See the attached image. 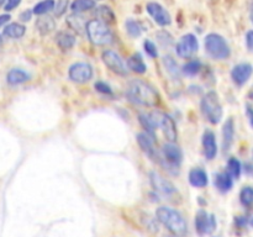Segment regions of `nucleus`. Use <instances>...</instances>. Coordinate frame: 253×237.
<instances>
[{
  "instance_id": "f704fd0d",
  "label": "nucleus",
  "mask_w": 253,
  "mask_h": 237,
  "mask_svg": "<svg viewBox=\"0 0 253 237\" xmlns=\"http://www.w3.org/2000/svg\"><path fill=\"white\" fill-rule=\"evenodd\" d=\"M156 36H157L158 43H160L162 47H165V48H168V47H170L173 43H174V41H173V37L170 36L169 32L165 31V30H163V31L157 32V35H156Z\"/></svg>"
},
{
  "instance_id": "7c9ffc66",
  "label": "nucleus",
  "mask_w": 253,
  "mask_h": 237,
  "mask_svg": "<svg viewBox=\"0 0 253 237\" xmlns=\"http://www.w3.org/2000/svg\"><path fill=\"white\" fill-rule=\"evenodd\" d=\"M163 64H165L168 74H170V76H172L174 79H179L180 72L182 71H180L179 67H178V63L172 58V57L166 56L165 58H163Z\"/></svg>"
},
{
  "instance_id": "39448f33",
  "label": "nucleus",
  "mask_w": 253,
  "mask_h": 237,
  "mask_svg": "<svg viewBox=\"0 0 253 237\" xmlns=\"http://www.w3.org/2000/svg\"><path fill=\"white\" fill-rule=\"evenodd\" d=\"M183 160V152L178 145L174 142L165 143L162 148V155H161L160 164L165 167L168 172H172L173 174L178 173L179 165Z\"/></svg>"
},
{
  "instance_id": "79ce46f5",
  "label": "nucleus",
  "mask_w": 253,
  "mask_h": 237,
  "mask_svg": "<svg viewBox=\"0 0 253 237\" xmlns=\"http://www.w3.org/2000/svg\"><path fill=\"white\" fill-rule=\"evenodd\" d=\"M11 20V16H10L9 14H1L0 15V27L5 26V25L7 24V22Z\"/></svg>"
},
{
  "instance_id": "1a4fd4ad",
  "label": "nucleus",
  "mask_w": 253,
  "mask_h": 237,
  "mask_svg": "<svg viewBox=\"0 0 253 237\" xmlns=\"http://www.w3.org/2000/svg\"><path fill=\"white\" fill-rule=\"evenodd\" d=\"M68 77L74 83H86L93 78V67L86 62H77L69 67Z\"/></svg>"
},
{
  "instance_id": "4468645a",
  "label": "nucleus",
  "mask_w": 253,
  "mask_h": 237,
  "mask_svg": "<svg viewBox=\"0 0 253 237\" xmlns=\"http://www.w3.org/2000/svg\"><path fill=\"white\" fill-rule=\"evenodd\" d=\"M137 143L141 147V150L151 158V159L160 162L161 155L155 147V137L148 135L147 132H140L137 135Z\"/></svg>"
},
{
  "instance_id": "412c9836",
  "label": "nucleus",
  "mask_w": 253,
  "mask_h": 237,
  "mask_svg": "<svg viewBox=\"0 0 253 237\" xmlns=\"http://www.w3.org/2000/svg\"><path fill=\"white\" fill-rule=\"evenodd\" d=\"M30 80V76L25 71L20 68H14L7 72L6 81L10 85H19V84L26 83Z\"/></svg>"
},
{
  "instance_id": "5701e85b",
  "label": "nucleus",
  "mask_w": 253,
  "mask_h": 237,
  "mask_svg": "<svg viewBox=\"0 0 253 237\" xmlns=\"http://www.w3.org/2000/svg\"><path fill=\"white\" fill-rule=\"evenodd\" d=\"M214 183H215V185H216L217 189H219L221 193H227L229 190H231L232 185H234L232 177L227 172L219 173V174H216Z\"/></svg>"
},
{
  "instance_id": "20e7f679",
  "label": "nucleus",
  "mask_w": 253,
  "mask_h": 237,
  "mask_svg": "<svg viewBox=\"0 0 253 237\" xmlns=\"http://www.w3.org/2000/svg\"><path fill=\"white\" fill-rule=\"evenodd\" d=\"M204 46L207 53L214 59H226L231 53L227 41L219 34L207 35L204 40Z\"/></svg>"
},
{
  "instance_id": "f3484780",
  "label": "nucleus",
  "mask_w": 253,
  "mask_h": 237,
  "mask_svg": "<svg viewBox=\"0 0 253 237\" xmlns=\"http://www.w3.org/2000/svg\"><path fill=\"white\" fill-rule=\"evenodd\" d=\"M189 183L194 188H205L209 183L207 172L203 168L195 167L189 172Z\"/></svg>"
},
{
  "instance_id": "9b49d317",
  "label": "nucleus",
  "mask_w": 253,
  "mask_h": 237,
  "mask_svg": "<svg viewBox=\"0 0 253 237\" xmlns=\"http://www.w3.org/2000/svg\"><path fill=\"white\" fill-rule=\"evenodd\" d=\"M146 10H147L148 15L153 19V21L160 25V26L166 27L172 24V16L168 12V10L161 4H158V2L150 1L146 5Z\"/></svg>"
},
{
  "instance_id": "a878e982",
  "label": "nucleus",
  "mask_w": 253,
  "mask_h": 237,
  "mask_svg": "<svg viewBox=\"0 0 253 237\" xmlns=\"http://www.w3.org/2000/svg\"><path fill=\"white\" fill-rule=\"evenodd\" d=\"M95 6V0H74L71 4V10L74 14H79V12L89 11V10L94 9Z\"/></svg>"
},
{
  "instance_id": "f8f14e48",
  "label": "nucleus",
  "mask_w": 253,
  "mask_h": 237,
  "mask_svg": "<svg viewBox=\"0 0 253 237\" xmlns=\"http://www.w3.org/2000/svg\"><path fill=\"white\" fill-rule=\"evenodd\" d=\"M216 227V220H215L214 215H208L207 211L204 210H199L195 216V230L200 236L210 234Z\"/></svg>"
},
{
  "instance_id": "bb28decb",
  "label": "nucleus",
  "mask_w": 253,
  "mask_h": 237,
  "mask_svg": "<svg viewBox=\"0 0 253 237\" xmlns=\"http://www.w3.org/2000/svg\"><path fill=\"white\" fill-rule=\"evenodd\" d=\"M54 4H56L54 0H41V1L35 5L34 9H32V12L35 15H39V16L47 15L48 12L53 11Z\"/></svg>"
},
{
  "instance_id": "e433bc0d",
  "label": "nucleus",
  "mask_w": 253,
  "mask_h": 237,
  "mask_svg": "<svg viewBox=\"0 0 253 237\" xmlns=\"http://www.w3.org/2000/svg\"><path fill=\"white\" fill-rule=\"evenodd\" d=\"M68 4H69L68 0H57V2L54 4V9H53L54 15H56L57 17L62 16V15L67 11Z\"/></svg>"
},
{
  "instance_id": "f257e3e1",
  "label": "nucleus",
  "mask_w": 253,
  "mask_h": 237,
  "mask_svg": "<svg viewBox=\"0 0 253 237\" xmlns=\"http://www.w3.org/2000/svg\"><path fill=\"white\" fill-rule=\"evenodd\" d=\"M126 96L133 104L147 106V108H153L160 101V96H158L156 89L141 79H133L128 83L127 89H126Z\"/></svg>"
},
{
  "instance_id": "09e8293b",
  "label": "nucleus",
  "mask_w": 253,
  "mask_h": 237,
  "mask_svg": "<svg viewBox=\"0 0 253 237\" xmlns=\"http://www.w3.org/2000/svg\"><path fill=\"white\" fill-rule=\"evenodd\" d=\"M252 11H253V4H252Z\"/></svg>"
},
{
  "instance_id": "cd10ccee",
  "label": "nucleus",
  "mask_w": 253,
  "mask_h": 237,
  "mask_svg": "<svg viewBox=\"0 0 253 237\" xmlns=\"http://www.w3.org/2000/svg\"><path fill=\"white\" fill-rule=\"evenodd\" d=\"M138 121H140L141 126L145 128V132H147L148 135H151L155 137L156 128H157V126H156V123L153 122V120H152V118H151L150 114H140V116H138Z\"/></svg>"
},
{
  "instance_id": "9d476101",
  "label": "nucleus",
  "mask_w": 253,
  "mask_h": 237,
  "mask_svg": "<svg viewBox=\"0 0 253 237\" xmlns=\"http://www.w3.org/2000/svg\"><path fill=\"white\" fill-rule=\"evenodd\" d=\"M199 49V42L195 35L187 34L180 37L175 44V52L182 58H190Z\"/></svg>"
},
{
  "instance_id": "b1692460",
  "label": "nucleus",
  "mask_w": 253,
  "mask_h": 237,
  "mask_svg": "<svg viewBox=\"0 0 253 237\" xmlns=\"http://www.w3.org/2000/svg\"><path fill=\"white\" fill-rule=\"evenodd\" d=\"M127 68L137 74H143L147 71V66L143 62L142 56L140 53H135L127 59Z\"/></svg>"
},
{
  "instance_id": "dca6fc26",
  "label": "nucleus",
  "mask_w": 253,
  "mask_h": 237,
  "mask_svg": "<svg viewBox=\"0 0 253 237\" xmlns=\"http://www.w3.org/2000/svg\"><path fill=\"white\" fill-rule=\"evenodd\" d=\"M203 150H204L205 157L209 160L214 159L217 155V145L216 137L214 132L210 130H207L203 135Z\"/></svg>"
},
{
  "instance_id": "6e6552de",
  "label": "nucleus",
  "mask_w": 253,
  "mask_h": 237,
  "mask_svg": "<svg viewBox=\"0 0 253 237\" xmlns=\"http://www.w3.org/2000/svg\"><path fill=\"white\" fill-rule=\"evenodd\" d=\"M101 59H103L104 64L110 69L113 73L118 74V76L126 77L128 73V68L124 59L116 53L113 49H105L101 54Z\"/></svg>"
},
{
  "instance_id": "2eb2a0df",
  "label": "nucleus",
  "mask_w": 253,
  "mask_h": 237,
  "mask_svg": "<svg viewBox=\"0 0 253 237\" xmlns=\"http://www.w3.org/2000/svg\"><path fill=\"white\" fill-rule=\"evenodd\" d=\"M253 67L249 63H240L235 66L231 71V78L237 85H244L251 78Z\"/></svg>"
},
{
  "instance_id": "0eeeda50",
  "label": "nucleus",
  "mask_w": 253,
  "mask_h": 237,
  "mask_svg": "<svg viewBox=\"0 0 253 237\" xmlns=\"http://www.w3.org/2000/svg\"><path fill=\"white\" fill-rule=\"evenodd\" d=\"M150 115L151 118H152L153 122L156 123V126L162 128L163 135L166 136V138H167L169 142H175L178 133L174 120H173L169 115L160 113V111H153Z\"/></svg>"
},
{
  "instance_id": "58836bf2",
  "label": "nucleus",
  "mask_w": 253,
  "mask_h": 237,
  "mask_svg": "<svg viewBox=\"0 0 253 237\" xmlns=\"http://www.w3.org/2000/svg\"><path fill=\"white\" fill-rule=\"evenodd\" d=\"M20 4H21V0H6L4 5V10L6 12L12 11V10L16 9Z\"/></svg>"
},
{
  "instance_id": "7ed1b4c3",
  "label": "nucleus",
  "mask_w": 253,
  "mask_h": 237,
  "mask_svg": "<svg viewBox=\"0 0 253 237\" xmlns=\"http://www.w3.org/2000/svg\"><path fill=\"white\" fill-rule=\"evenodd\" d=\"M85 34L89 41L95 46H105L113 42V32L108 24L98 19L89 20L85 26Z\"/></svg>"
},
{
  "instance_id": "4c0bfd02",
  "label": "nucleus",
  "mask_w": 253,
  "mask_h": 237,
  "mask_svg": "<svg viewBox=\"0 0 253 237\" xmlns=\"http://www.w3.org/2000/svg\"><path fill=\"white\" fill-rule=\"evenodd\" d=\"M94 86H95V90L101 94H105V95L113 94V89H111V86L109 85V84H106L105 81H96Z\"/></svg>"
},
{
  "instance_id": "72a5a7b5",
  "label": "nucleus",
  "mask_w": 253,
  "mask_h": 237,
  "mask_svg": "<svg viewBox=\"0 0 253 237\" xmlns=\"http://www.w3.org/2000/svg\"><path fill=\"white\" fill-rule=\"evenodd\" d=\"M240 200L245 206L253 205V187H245L240 193Z\"/></svg>"
},
{
  "instance_id": "de8ad7c7",
  "label": "nucleus",
  "mask_w": 253,
  "mask_h": 237,
  "mask_svg": "<svg viewBox=\"0 0 253 237\" xmlns=\"http://www.w3.org/2000/svg\"><path fill=\"white\" fill-rule=\"evenodd\" d=\"M251 19H252V24H253V15L251 16Z\"/></svg>"
},
{
  "instance_id": "a19ab883",
  "label": "nucleus",
  "mask_w": 253,
  "mask_h": 237,
  "mask_svg": "<svg viewBox=\"0 0 253 237\" xmlns=\"http://www.w3.org/2000/svg\"><path fill=\"white\" fill-rule=\"evenodd\" d=\"M246 46L250 51H253V30H250L246 34Z\"/></svg>"
},
{
  "instance_id": "c756f323",
  "label": "nucleus",
  "mask_w": 253,
  "mask_h": 237,
  "mask_svg": "<svg viewBox=\"0 0 253 237\" xmlns=\"http://www.w3.org/2000/svg\"><path fill=\"white\" fill-rule=\"evenodd\" d=\"M125 29L128 36L132 37V39H137V37H140L141 35H142V27H141V25L133 19L126 20Z\"/></svg>"
},
{
  "instance_id": "aec40b11",
  "label": "nucleus",
  "mask_w": 253,
  "mask_h": 237,
  "mask_svg": "<svg viewBox=\"0 0 253 237\" xmlns=\"http://www.w3.org/2000/svg\"><path fill=\"white\" fill-rule=\"evenodd\" d=\"M56 43L63 51L73 48L76 44V36L68 31H61L56 36Z\"/></svg>"
},
{
  "instance_id": "ea45409f",
  "label": "nucleus",
  "mask_w": 253,
  "mask_h": 237,
  "mask_svg": "<svg viewBox=\"0 0 253 237\" xmlns=\"http://www.w3.org/2000/svg\"><path fill=\"white\" fill-rule=\"evenodd\" d=\"M32 15H34V12H32V10L27 9V10H24V11L20 14L19 19L21 20V22H27L30 21V20L32 19Z\"/></svg>"
},
{
  "instance_id": "423d86ee",
  "label": "nucleus",
  "mask_w": 253,
  "mask_h": 237,
  "mask_svg": "<svg viewBox=\"0 0 253 237\" xmlns=\"http://www.w3.org/2000/svg\"><path fill=\"white\" fill-rule=\"evenodd\" d=\"M200 108H202L203 115L207 118L209 122L219 123L222 118V106L220 104L219 96L215 91H209L204 95L200 103Z\"/></svg>"
},
{
  "instance_id": "a211bd4d",
  "label": "nucleus",
  "mask_w": 253,
  "mask_h": 237,
  "mask_svg": "<svg viewBox=\"0 0 253 237\" xmlns=\"http://www.w3.org/2000/svg\"><path fill=\"white\" fill-rule=\"evenodd\" d=\"M25 34H26V27L20 22H10L4 27V31H2V35L5 37L12 40L21 39Z\"/></svg>"
},
{
  "instance_id": "6ab92c4d",
  "label": "nucleus",
  "mask_w": 253,
  "mask_h": 237,
  "mask_svg": "<svg viewBox=\"0 0 253 237\" xmlns=\"http://www.w3.org/2000/svg\"><path fill=\"white\" fill-rule=\"evenodd\" d=\"M234 120H232V118H229V120L225 122L224 127H222V148H224V151H229V148L231 147L232 142H234Z\"/></svg>"
},
{
  "instance_id": "f03ea898",
  "label": "nucleus",
  "mask_w": 253,
  "mask_h": 237,
  "mask_svg": "<svg viewBox=\"0 0 253 237\" xmlns=\"http://www.w3.org/2000/svg\"><path fill=\"white\" fill-rule=\"evenodd\" d=\"M157 219L166 229L170 232L172 235L177 237H184L188 232V225L184 217L182 216L180 212L177 210L172 209L168 206H161L158 207L157 211Z\"/></svg>"
},
{
  "instance_id": "ddd939ff",
  "label": "nucleus",
  "mask_w": 253,
  "mask_h": 237,
  "mask_svg": "<svg viewBox=\"0 0 253 237\" xmlns=\"http://www.w3.org/2000/svg\"><path fill=\"white\" fill-rule=\"evenodd\" d=\"M150 180L153 189H155L156 192L161 193V194L168 195V197H169V195H173L177 192L174 185H173L169 180L166 179L162 174L156 172V170L150 173Z\"/></svg>"
},
{
  "instance_id": "c9c22d12",
  "label": "nucleus",
  "mask_w": 253,
  "mask_h": 237,
  "mask_svg": "<svg viewBox=\"0 0 253 237\" xmlns=\"http://www.w3.org/2000/svg\"><path fill=\"white\" fill-rule=\"evenodd\" d=\"M143 49H145L146 53L150 57H152V58H157L158 57L157 46H156L155 42H152L151 40H145V42H143Z\"/></svg>"
},
{
  "instance_id": "393cba45",
  "label": "nucleus",
  "mask_w": 253,
  "mask_h": 237,
  "mask_svg": "<svg viewBox=\"0 0 253 237\" xmlns=\"http://www.w3.org/2000/svg\"><path fill=\"white\" fill-rule=\"evenodd\" d=\"M95 12L99 17L98 20H100V21L105 22V24H113V22H115L116 20L115 14H114L113 9H111L110 6H108V5H101V6H98L95 9Z\"/></svg>"
},
{
  "instance_id": "37998d69",
  "label": "nucleus",
  "mask_w": 253,
  "mask_h": 237,
  "mask_svg": "<svg viewBox=\"0 0 253 237\" xmlns=\"http://www.w3.org/2000/svg\"><path fill=\"white\" fill-rule=\"evenodd\" d=\"M246 114H247V118H249L250 125L253 127V108H251V106H247Z\"/></svg>"
},
{
  "instance_id": "c85d7f7f",
  "label": "nucleus",
  "mask_w": 253,
  "mask_h": 237,
  "mask_svg": "<svg viewBox=\"0 0 253 237\" xmlns=\"http://www.w3.org/2000/svg\"><path fill=\"white\" fill-rule=\"evenodd\" d=\"M67 24L69 25L71 29H73L74 31L81 32L82 30H85L86 21L84 20L83 16H81L79 14H72L67 17Z\"/></svg>"
},
{
  "instance_id": "a18cd8bd",
  "label": "nucleus",
  "mask_w": 253,
  "mask_h": 237,
  "mask_svg": "<svg viewBox=\"0 0 253 237\" xmlns=\"http://www.w3.org/2000/svg\"><path fill=\"white\" fill-rule=\"evenodd\" d=\"M1 42H2V37H1V35H0V44H1Z\"/></svg>"
},
{
  "instance_id": "49530a36",
  "label": "nucleus",
  "mask_w": 253,
  "mask_h": 237,
  "mask_svg": "<svg viewBox=\"0 0 253 237\" xmlns=\"http://www.w3.org/2000/svg\"><path fill=\"white\" fill-rule=\"evenodd\" d=\"M250 224H251V225H252V226H253V216H252V219H251V221H250Z\"/></svg>"
},
{
  "instance_id": "c03bdc74",
  "label": "nucleus",
  "mask_w": 253,
  "mask_h": 237,
  "mask_svg": "<svg viewBox=\"0 0 253 237\" xmlns=\"http://www.w3.org/2000/svg\"><path fill=\"white\" fill-rule=\"evenodd\" d=\"M5 1H6V0H0V7H1L2 5H5Z\"/></svg>"
},
{
  "instance_id": "2f4dec72",
  "label": "nucleus",
  "mask_w": 253,
  "mask_h": 237,
  "mask_svg": "<svg viewBox=\"0 0 253 237\" xmlns=\"http://www.w3.org/2000/svg\"><path fill=\"white\" fill-rule=\"evenodd\" d=\"M202 69V62L199 59H192V61L187 62L184 66L182 67V72L185 76H195L198 74Z\"/></svg>"
},
{
  "instance_id": "473e14b6",
  "label": "nucleus",
  "mask_w": 253,
  "mask_h": 237,
  "mask_svg": "<svg viewBox=\"0 0 253 237\" xmlns=\"http://www.w3.org/2000/svg\"><path fill=\"white\" fill-rule=\"evenodd\" d=\"M241 163L237 158H230L229 162H227V173L232 177V179H239L240 175H241Z\"/></svg>"
},
{
  "instance_id": "4be33fe9",
  "label": "nucleus",
  "mask_w": 253,
  "mask_h": 237,
  "mask_svg": "<svg viewBox=\"0 0 253 237\" xmlns=\"http://www.w3.org/2000/svg\"><path fill=\"white\" fill-rule=\"evenodd\" d=\"M36 29L41 35H48L49 32L56 29V21L53 20V17L48 16V15H42L37 19Z\"/></svg>"
}]
</instances>
